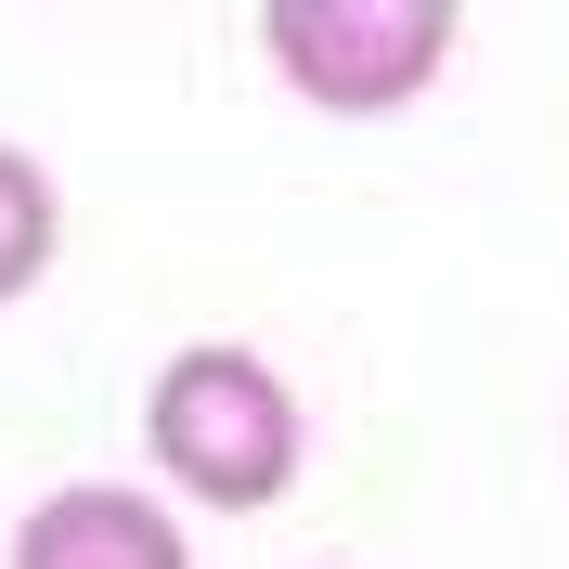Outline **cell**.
<instances>
[{
	"mask_svg": "<svg viewBox=\"0 0 569 569\" xmlns=\"http://www.w3.org/2000/svg\"><path fill=\"white\" fill-rule=\"evenodd\" d=\"M52 247H66V194H52V169L27 142H0V311L52 272Z\"/></svg>",
	"mask_w": 569,
	"mask_h": 569,
	"instance_id": "4",
	"label": "cell"
},
{
	"mask_svg": "<svg viewBox=\"0 0 569 569\" xmlns=\"http://www.w3.org/2000/svg\"><path fill=\"white\" fill-rule=\"evenodd\" d=\"M13 569H194L169 492H130V479H66L13 518Z\"/></svg>",
	"mask_w": 569,
	"mask_h": 569,
	"instance_id": "3",
	"label": "cell"
},
{
	"mask_svg": "<svg viewBox=\"0 0 569 569\" xmlns=\"http://www.w3.org/2000/svg\"><path fill=\"white\" fill-rule=\"evenodd\" d=\"M142 453H156V479L181 505H208V518H272L298 492V466H311V415H298V389L259 350L194 337L142 389Z\"/></svg>",
	"mask_w": 569,
	"mask_h": 569,
	"instance_id": "1",
	"label": "cell"
},
{
	"mask_svg": "<svg viewBox=\"0 0 569 569\" xmlns=\"http://www.w3.org/2000/svg\"><path fill=\"white\" fill-rule=\"evenodd\" d=\"M453 39V0H259V52L311 117H401L415 91H440Z\"/></svg>",
	"mask_w": 569,
	"mask_h": 569,
	"instance_id": "2",
	"label": "cell"
}]
</instances>
